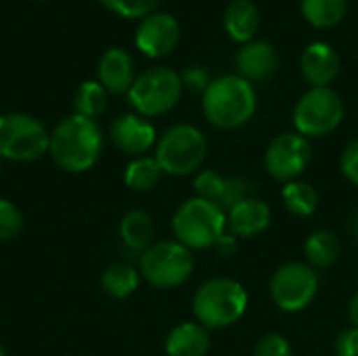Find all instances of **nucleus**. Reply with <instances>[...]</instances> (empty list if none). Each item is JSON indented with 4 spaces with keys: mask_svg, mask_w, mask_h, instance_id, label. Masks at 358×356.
Masks as SVG:
<instances>
[{
    "mask_svg": "<svg viewBox=\"0 0 358 356\" xmlns=\"http://www.w3.org/2000/svg\"><path fill=\"white\" fill-rule=\"evenodd\" d=\"M101 285L105 290L107 296L115 298V300H124L128 296H132L138 285H141V273L124 262H115L109 264L103 275H101Z\"/></svg>",
    "mask_w": 358,
    "mask_h": 356,
    "instance_id": "5701e85b",
    "label": "nucleus"
},
{
    "mask_svg": "<svg viewBox=\"0 0 358 356\" xmlns=\"http://www.w3.org/2000/svg\"><path fill=\"white\" fill-rule=\"evenodd\" d=\"M111 143L130 157H143L157 145V132L153 124L138 113H124L109 126Z\"/></svg>",
    "mask_w": 358,
    "mask_h": 356,
    "instance_id": "ddd939ff",
    "label": "nucleus"
},
{
    "mask_svg": "<svg viewBox=\"0 0 358 356\" xmlns=\"http://www.w3.org/2000/svg\"><path fill=\"white\" fill-rule=\"evenodd\" d=\"M172 231L176 241L191 252L214 248L218 237L227 231V214L216 204L195 195L174 212Z\"/></svg>",
    "mask_w": 358,
    "mask_h": 356,
    "instance_id": "20e7f679",
    "label": "nucleus"
},
{
    "mask_svg": "<svg viewBox=\"0 0 358 356\" xmlns=\"http://www.w3.org/2000/svg\"><path fill=\"white\" fill-rule=\"evenodd\" d=\"M101 151L103 134L96 120L71 113L50 130L48 153L52 162L69 174L88 172L99 162Z\"/></svg>",
    "mask_w": 358,
    "mask_h": 356,
    "instance_id": "f257e3e1",
    "label": "nucleus"
},
{
    "mask_svg": "<svg viewBox=\"0 0 358 356\" xmlns=\"http://www.w3.org/2000/svg\"><path fill=\"white\" fill-rule=\"evenodd\" d=\"M254 356H294V348L285 336L271 332L258 338L254 346Z\"/></svg>",
    "mask_w": 358,
    "mask_h": 356,
    "instance_id": "7c9ffc66",
    "label": "nucleus"
},
{
    "mask_svg": "<svg viewBox=\"0 0 358 356\" xmlns=\"http://www.w3.org/2000/svg\"><path fill=\"white\" fill-rule=\"evenodd\" d=\"M300 13L317 29H331L344 21L348 0H300Z\"/></svg>",
    "mask_w": 358,
    "mask_h": 356,
    "instance_id": "4be33fe9",
    "label": "nucleus"
},
{
    "mask_svg": "<svg viewBox=\"0 0 358 356\" xmlns=\"http://www.w3.org/2000/svg\"><path fill=\"white\" fill-rule=\"evenodd\" d=\"M50 132L44 124L21 111L0 115V157L8 162H36L48 153Z\"/></svg>",
    "mask_w": 358,
    "mask_h": 356,
    "instance_id": "423d86ee",
    "label": "nucleus"
},
{
    "mask_svg": "<svg viewBox=\"0 0 358 356\" xmlns=\"http://www.w3.org/2000/svg\"><path fill=\"white\" fill-rule=\"evenodd\" d=\"M208 155V141L203 132L191 124H176L168 128L155 145V159L168 176L195 174Z\"/></svg>",
    "mask_w": 358,
    "mask_h": 356,
    "instance_id": "39448f33",
    "label": "nucleus"
},
{
    "mask_svg": "<svg viewBox=\"0 0 358 356\" xmlns=\"http://www.w3.org/2000/svg\"><path fill=\"white\" fill-rule=\"evenodd\" d=\"M271 298L283 313H300L313 304L319 292V275L306 262H287L271 277Z\"/></svg>",
    "mask_w": 358,
    "mask_h": 356,
    "instance_id": "9d476101",
    "label": "nucleus"
},
{
    "mask_svg": "<svg viewBox=\"0 0 358 356\" xmlns=\"http://www.w3.org/2000/svg\"><path fill=\"white\" fill-rule=\"evenodd\" d=\"M2 162H4V159L0 157V174H2Z\"/></svg>",
    "mask_w": 358,
    "mask_h": 356,
    "instance_id": "4c0bfd02",
    "label": "nucleus"
},
{
    "mask_svg": "<svg viewBox=\"0 0 358 356\" xmlns=\"http://www.w3.org/2000/svg\"><path fill=\"white\" fill-rule=\"evenodd\" d=\"M109 105V92L103 88L99 80H86L78 86L73 94V109L78 115H84L88 120H96L101 113H105Z\"/></svg>",
    "mask_w": 358,
    "mask_h": 356,
    "instance_id": "393cba45",
    "label": "nucleus"
},
{
    "mask_svg": "<svg viewBox=\"0 0 358 356\" xmlns=\"http://www.w3.org/2000/svg\"><path fill=\"white\" fill-rule=\"evenodd\" d=\"M180 80H182V88H187L189 92H195V94H203L206 88L210 86V73L203 69V67H189L180 73Z\"/></svg>",
    "mask_w": 358,
    "mask_h": 356,
    "instance_id": "2f4dec72",
    "label": "nucleus"
},
{
    "mask_svg": "<svg viewBox=\"0 0 358 356\" xmlns=\"http://www.w3.org/2000/svg\"><path fill=\"white\" fill-rule=\"evenodd\" d=\"M180 40V25L176 17L170 13H151L145 19H141L136 31H134V44L136 48L151 59L168 57Z\"/></svg>",
    "mask_w": 358,
    "mask_h": 356,
    "instance_id": "f8f14e48",
    "label": "nucleus"
},
{
    "mask_svg": "<svg viewBox=\"0 0 358 356\" xmlns=\"http://www.w3.org/2000/svg\"><path fill=\"white\" fill-rule=\"evenodd\" d=\"M355 227H357V233H358V214H357V222H355Z\"/></svg>",
    "mask_w": 358,
    "mask_h": 356,
    "instance_id": "58836bf2",
    "label": "nucleus"
},
{
    "mask_svg": "<svg viewBox=\"0 0 358 356\" xmlns=\"http://www.w3.org/2000/svg\"><path fill=\"white\" fill-rule=\"evenodd\" d=\"M214 248H216V252H218L220 256L229 258V256H233V254L237 252V248H239V239H237L233 233L224 231V233L218 237V241L214 243Z\"/></svg>",
    "mask_w": 358,
    "mask_h": 356,
    "instance_id": "f704fd0d",
    "label": "nucleus"
},
{
    "mask_svg": "<svg viewBox=\"0 0 358 356\" xmlns=\"http://www.w3.org/2000/svg\"><path fill=\"white\" fill-rule=\"evenodd\" d=\"M300 71L313 88L331 86L342 71L340 52L327 42H313L300 57Z\"/></svg>",
    "mask_w": 358,
    "mask_h": 356,
    "instance_id": "4468645a",
    "label": "nucleus"
},
{
    "mask_svg": "<svg viewBox=\"0 0 358 356\" xmlns=\"http://www.w3.org/2000/svg\"><path fill=\"white\" fill-rule=\"evenodd\" d=\"M224 31L231 40L248 44L260 29V10L252 0H233L224 10Z\"/></svg>",
    "mask_w": 358,
    "mask_h": 356,
    "instance_id": "6ab92c4d",
    "label": "nucleus"
},
{
    "mask_svg": "<svg viewBox=\"0 0 358 356\" xmlns=\"http://www.w3.org/2000/svg\"><path fill=\"white\" fill-rule=\"evenodd\" d=\"M0 356H6V353H4V348L0 346Z\"/></svg>",
    "mask_w": 358,
    "mask_h": 356,
    "instance_id": "e433bc0d",
    "label": "nucleus"
},
{
    "mask_svg": "<svg viewBox=\"0 0 358 356\" xmlns=\"http://www.w3.org/2000/svg\"><path fill=\"white\" fill-rule=\"evenodd\" d=\"M162 168L157 164L155 157H134L124 172V183L126 187H130L136 193H147L151 189L157 187V183L162 180Z\"/></svg>",
    "mask_w": 358,
    "mask_h": 356,
    "instance_id": "a878e982",
    "label": "nucleus"
},
{
    "mask_svg": "<svg viewBox=\"0 0 358 356\" xmlns=\"http://www.w3.org/2000/svg\"><path fill=\"white\" fill-rule=\"evenodd\" d=\"M153 235L155 227L149 214H145L143 210H130L124 214L120 222V237L130 252L145 254L153 245Z\"/></svg>",
    "mask_w": 358,
    "mask_h": 356,
    "instance_id": "aec40b11",
    "label": "nucleus"
},
{
    "mask_svg": "<svg viewBox=\"0 0 358 356\" xmlns=\"http://www.w3.org/2000/svg\"><path fill=\"white\" fill-rule=\"evenodd\" d=\"M336 356H358V327H346L338 334L334 344Z\"/></svg>",
    "mask_w": 358,
    "mask_h": 356,
    "instance_id": "473e14b6",
    "label": "nucleus"
},
{
    "mask_svg": "<svg viewBox=\"0 0 358 356\" xmlns=\"http://www.w3.org/2000/svg\"><path fill=\"white\" fill-rule=\"evenodd\" d=\"M210 350V332L197 321H185L170 329L166 338L168 356H206Z\"/></svg>",
    "mask_w": 358,
    "mask_h": 356,
    "instance_id": "a211bd4d",
    "label": "nucleus"
},
{
    "mask_svg": "<svg viewBox=\"0 0 358 356\" xmlns=\"http://www.w3.org/2000/svg\"><path fill=\"white\" fill-rule=\"evenodd\" d=\"M195 258L189 248L174 241H157L141 256V279L155 290H174L191 277Z\"/></svg>",
    "mask_w": 358,
    "mask_h": 356,
    "instance_id": "6e6552de",
    "label": "nucleus"
},
{
    "mask_svg": "<svg viewBox=\"0 0 358 356\" xmlns=\"http://www.w3.org/2000/svg\"><path fill=\"white\" fill-rule=\"evenodd\" d=\"M277 48L266 40H252L248 44H241V48L235 55L237 76H241L250 84L268 80L277 71Z\"/></svg>",
    "mask_w": 358,
    "mask_h": 356,
    "instance_id": "2eb2a0df",
    "label": "nucleus"
},
{
    "mask_svg": "<svg viewBox=\"0 0 358 356\" xmlns=\"http://www.w3.org/2000/svg\"><path fill=\"white\" fill-rule=\"evenodd\" d=\"M107 10L124 17V19H145L155 13L159 0H99Z\"/></svg>",
    "mask_w": 358,
    "mask_h": 356,
    "instance_id": "cd10ccee",
    "label": "nucleus"
},
{
    "mask_svg": "<svg viewBox=\"0 0 358 356\" xmlns=\"http://www.w3.org/2000/svg\"><path fill=\"white\" fill-rule=\"evenodd\" d=\"M340 166H342V174L346 176V180L358 187V138L344 149Z\"/></svg>",
    "mask_w": 358,
    "mask_h": 356,
    "instance_id": "72a5a7b5",
    "label": "nucleus"
},
{
    "mask_svg": "<svg viewBox=\"0 0 358 356\" xmlns=\"http://www.w3.org/2000/svg\"><path fill=\"white\" fill-rule=\"evenodd\" d=\"M344 113V101L331 86L310 88L294 107V128L306 138H321L342 124Z\"/></svg>",
    "mask_w": 358,
    "mask_h": 356,
    "instance_id": "1a4fd4ad",
    "label": "nucleus"
},
{
    "mask_svg": "<svg viewBox=\"0 0 358 356\" xmlns=\"http://www.w3.org/2000/svg\"><path fill=\"white\" fill-rule=\"evenodd\" d=\"M268 225H271V208L266 201L258 197H250L241 201L227 214V229L237 239L258 237L268 229Z\"/></svg>",
    "mask_w": 358,
    "mask_h": 356,
    "instance_id": "f3484780",
    "label": "nucleus"
},
{
    "mask_svg": "<svg viewBox=\"0 0 358 356\" xmlns=\"http://www.w3.org/2000/svg\"><path fill=\"white\" fill-rule=\"evenodd\" d=\"M281 199H283L287 212H292L298 218H308L319 208L317 189L310 183H302V180H292V183L283 185Z\"/></svg>",
    "mask_w": 358,
    "mask_h": 356,
    "instance_id": "b1692460",
    "label": "nucleus"
},
{
    "mask_svg": "<svg viewBox=\"0 0 358 356\" xmlns=\"http://www.w3.org/2000/svg\"><path fill=\"white\" fill-rule=\"evenodd\" d=\"M342 254V241L331 231H315L304 241V256L306 264L317 269H329L338 262Z\"/></svg>",
    "mask_w": 358,
    "mask_h": 356,
    "instance_id": "412c9836",
    "label": "nucleus"
},
{
    "mask_svg": "<svg viewBox=\"0 0 358 356\" xmlns=\"http://www.w3.org/2000/svg\"><path fill=\"white\" fill-rule=\"evenodd\" d=\"M348 317H350L352 325L358 327V292L352 296V300H350V304H348Z\"/></svg>",
    "mask_w": 358,
    "mask_h": 356,
    "instance_id": "c9c22d12",
    "label": "nucleus"
},
{
    "mask_svg": "<svg viewBox=\"0 0 358 356\" xmlns=\"http://www.w3.org/2000/svg\"><path fill=\"white\" fill-rule=\"evenodd\" d=\"M23 216L19 212V208L0 197V241H13L23 233Z\"/></svg>",
    "mask_w": 358,
    "mask_h": 356,
    "instance_id": "c85d7f7f",
    "label": "nucleus"
},
{
    "mask_svg": "<svg viewBox=\"0 0 358 356\" xmlns=\"http://www.w3.org/2000/svg\"><path fill=\"white\" fill-rule=\"evenodd\" d=\"M224 180H227V176H222L214 170H201V172H197L193 187H195L197 197L208 199V201L218 206V199H220L222 189H224Z\"/></svg>",
    "mask_w": 358,
    "mask_h": 356,
    "instance_id": "c756f323",
    "label": "nucleus"
},
{
    "mask_svg": "<svg viewBox=\"0 0 358 356\" xmlns=\"http://www.w3.org/2000/svg\"><path fill=\"white\" fill-rule=\"evenodd\" d=\"M252 197V183L245 176H227L222 195L218 199V208L229 214L235 206Z\"/></svg>",
    "mask_w": 358,
    "mask_h": 356,
    "instance_id": "bb28decb",
    "label": "nucleus"
},
{
    "mask_svg": "<svg viewBox=\"0 0 358 356\" xmlns=\"http://www.w3.org/2000/svg\"><path fill=\"white\" fill-rule=\"evenodd\" d=\"M182 90L185 88L180 73L170 67L157 65L136 76L128 90V101L138 115L159 118L178 105Z\"/></svg>",
    "mask_w": 358,
    "mask_h": 356,
    "instance_id": "0eeeda50",
    "label": "nucleus"
},
{
    "mask_svg": "<svg viewBox=\"0 0 358 356\" xmlns=\"http://www.w3.org/2000/svg\"><path fill=\"white\" fill-rule=\"evenodd\" d=\"M250 304L243 283L231 277H216L201 283L193 296V317L206 329H222L237 323Z\"/></svg>",
    "mask_w": 358,
    "mask_h": 356,
    "instance_id": "7ed1b4c3",
    "label": "nucleus"
},
{
    "mask_svg": "<svg viewBox=\"0 0 358 356\" xmlns=\"http://www.w3.org/2000/svg\"><path fill=\"white\" fill-rule=\"evenodd\" d=\"M96 78L109 94H128L134 76V61L124 48H107L96 65Z\"/></svg>",
    "mask_w": 358,
    "mask_h": 356,
    "instance_id": "dca6fc26",
    "label": "nucleus"
},
{
    "mask_svg": "<svg viewBox=\"0 0 358 356\" xmlns=\"http://www.w3.org/2000/svg\"><path fill=\"white\" fill-rule=\"evenodd\" d=\"M258 107L254 84L237 73L220 76L210 82L201 94V109L206 120L220 130H237L245 126Z\"/></svg>",
    "mask_w": 358,
    "mask_h": 356,
    "instance_id": "f03ea898",
    "label": "nucleus"
},
{
    "mask_svg": "<svg viewBox=\"0 0 358 356\" xmlns=\"http://www.w3.org/2000/svg\"><path fill=\"white\" fill-rule=\"evenodd\" d=\"M313 157L310 141L298 132H283L275 141H271L266 153H264V168L266 172L287 185L292 180H298V176L308 168Z\"/></svg>",
    "mask_w": 358,
    "mask_h": 356,
    "instance_id": "9b49d317",
    "label": "nucleus"
}]
</instances>
